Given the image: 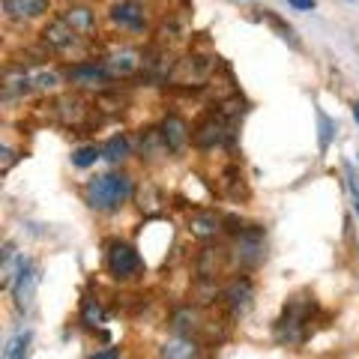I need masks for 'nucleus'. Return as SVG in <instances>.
<instances>
[{
  "instance_id": "obj_20",
  "label": "nucleus",
  "mask_w": 359,
  "mask_h": 359,
  "mask_svg": "<svg viewBox=\"0 0 359 359\" xmlns=\"http://www.w3.org/2000/svg\"><path fill=\"white\" fill-rule=\"evenodd\" d=\"M159 353L168 359H195V356H201V344H198V339H189V335H177V339L162 344Z\"/></svg>"
},
{
  "instance_id": "obj_11",
  "label": "nucleus",
  "mask_w": 359,
  "mask_h": 359,
  "mask_svg": "<svg viewBox=\"0 0 359 359\" xmlns=\"http://www.w3.org/2000/svg\"><path fill=\"white\" fill-rule=\"evenodd\" d=\"M78 42H81V33H78L63 15L48 21V25L42 27V45L48 51H72Z\"/></svg>"
},
{
  "instance_id": "obj_17",
  "label": "nucleus",
  "mask_w": 359,
  "mask_h": 359,
  "mask_svg": "<svg viewBox=\"0 0 359 359\" xmlns=\"http://www.w3.org/2000/svg\"><path fill=\"white\" fill-rule=\"evenodd\" d=\"M159 129H162V138H165V144H168V150L171 153H183L189 147V141H192L189 123L183 117H177V114H168Z\"/></svg>"
},
{
  "instance_id": "obj_7",
  "label": "nucleus",
  "mask_w": 359,
  "mask_h": 359,
  "mask_svg": "<svg viewBox=\"0 0 359 359\" xmlns=\"http://www.w3.org/2000/svg\"><path fill=\"white\" fill-rule=\"evenodd\" d=\"M231 138H233V123L224 120L219 111L207 114V117L192 129V141L198 144L201 150H212V147H219V144L231 141Z\"/></svg>"
},
{
  "instance_id": "obj_35",
  "label": "nucleus",
  "mask_w": 359,
  "mask_h": 359,
  "mask_svg": "<svg viewBox=\"0 0 359 359\" xmlns=\"http://www.w3.org/2000/svg\"><path fill=\"white\" fill-rule=\"evenodd\" d=\"M356 212H359V201H356Z\"/></svg>"
},
{
  "instance_id": "obj_16",
  "label": "nucleus",
  "mask_w": 359,
  "mask_h": 359,
  "mask_svg": "<svg viewBox=\"0 0 359 359\" xmlns=\"http://www.w3.org/2000/svg\"><path fill=\"white\" fill-rule=\"evenodd\" d=\"M222 228H224V219L216 216L212 210H198L189 216V233H192L195 240H204V243L216 240L222 233Z\"/></svg>"
},
{
  "instance_id": "obj_13",
  "label": "nucleus",
  "mask_w": 359,
  "mask_h": 359,
  "mask_svg": "<svg viewBox=\"0 0 359 359\" xmlns=\"http://www.w3.org/2000/svg\"><path fill=\"white\" fill-rule=\"evenodd\" d=\"M36 285H39V276H36V266H33L30 261H25V266L18 269V276L13 278V285H9V290H13V299L18 309H30L33 299H36Z\"/></svg>"
},
{
  "instance_id": "obj_19",
  "label": "nucleus",
  "mask_w": 359,
  "mask_h": 359,
  "mask_svg": "<svg viewBox=\"0 0 359 359\" xmlns=\"http://www.w3.org/2000/svg\"><path fill=\"white\" fill-rule=\"evenodd\" d=\"M135 198H138V207L144 216H159L162 207H165V195H162V189L150 183V180H144V183L138 186V192H135Z\"/></svg>"
},
{
  "instance_id": "obj_28",
  "label": "nucleus",
  "mask_w": 359,
  "mask_h": 359,
  "mask_svg": "<svg viewBox=\"0 0 359 359\" xmlns=\"http://www.w3.org/2000/svg\"><path fill=\"white\" fill-rule=\"evenodd\" d=\"M219 114L228 120V123H233V126H237V120H240V114H243V99H240V96L224 99V102L219 105Z\"/></svg>"
},
{
  "instance_id": "obj_3",
  "label": "nucleus",
  "mask_w": 359,
  "mask_h": 359,
  "mask_svg": "<svg viewBox=\"0 0 359 359\" xmlns=\"http://www.w3.org/2000/svg\"><path fill=\"white\" fill-rule=\"evenodd\" d=\"M231 257L237 261L243 269H257L266 261V240H264V228L249 224L240 233H233V249Z\"/></svg>"
},
{
  "instance_id": "obj_10",
  "label": "nucleus",
  "mask_w": 359,
  "mask_h": 359,
  "mask_svg": "<svg viewBox=\"0 0 359 359\" xmlns=\"http://www.w3.org/2000/svg\"><path fill=\"white\" fill-rule=\"evenodd\" d=\"M219 299L224 302V309H228L231 314H245L252 309V299H255V285L249 276H237L231 278L228 285L222 287Z\"/></svg>"
},
{
  "instance_id": "obj_1",
  "label": "nucleus",
  "mask_w": 359,
  "mask_h": 359,
  "mask_svg": "<svg viewBox=\"0 0 359 359\" xmlns=\"http://www.w3.org/2000/svg\"><path fill=\"white\" fill-rule=\"evenodd\" d=\"M132 177L123 174V171H111L102 177H93L84 189V198H87V207L96 210V212H114L120 210L126 201L132 198Z\"/></svg>"
},
{
  "instance_id": "obj_31",
  "label": "nucleus",
  "mask_w": 359,
  "mask_h": 359,
  "mask_svg": "<svg viewBox=\"0 0 359 359\" xmlns=\"http://www.w3.org/2000/svg\"><path fill=\"white\" fill-rule=\"evenodd\" d=\"M120 356V347H105V351H96L93 359H117Z\"/></svg>"
},
{
  "instance_id": "obj_26",
  "label": "nucleus",
  "mask_w": 359,
  "mask_h": 359,
  "mask_svg": "<svg viewBox=\"0 0 359 359\" xmlns=\"http://www.w3.org/2000/svg\"><path fill=\"white\" fill-rule=\"evenodd\" d=\"M27 78H30V93H33V90H54V87L60 84V75L57 72H45V69L27 72Z\"/></svg>"
},
{
  "instance_id": "obj_14",
  "label": "nucleus",
  "mask_w": 359,
  "mask_h": 359,
  "mask_svg": "<svg viewBox=\"0 0 359 359\" xmlns=\"http://www.w3.org/2000/svg\"><path fill=\"white\" fill-rule=\"evenodd\" d=\"M228 261H233L228 249H222V245H204L195 261L198 278H219L224 273V266H228Z\"/></svg>"
},
{
  "instance_id": "obj_29",
  "label": "nucleus",
  "mask_w": 359,
  "mask_h": 359,
  "mask_svg": "<svg viewBox=\"0 0 359 359\" xmlns=\"http://www.w3.org/2000/svg\"><path fill=\"white\" fill-rule=\"evenodd\" d=\"M224 189H231L233 198L243 192V177H240L237 168H228V171H224ZM243 195H245V192H243Z\"/></svg>"
},
{
  "instance_id": "obj_8",
  "label": "nucleus",
  "mask_w": 359,
  "mask_h": 359,
  "mask_svg": "<svg viewBox=\"0 0 359 359\" xmlns=\"http://www.w3.org/2000/svg\"><path fill=\"white\" fill-rule=\"evenodd\" d=\"M168 323H171V330L177 335H189V339L204 335L210 327L207 311H204V306H198V302H192V306H177L171 311V318H168Z\"/></svg>"
},
{
  "instance_id": "obj_30",
  "label": "nucleus",
  "mask_w": 359,
  "mask_h": 359,
  "mask_svg": "<svg viewBox=\"0 0 359 359\" xmlns=\"http://www.w3.org/2000/svg\"><path fill=\"white\" fill-rule=\"evenodd\" d=\"M15 159H18V156H15L13 150H9V147H4V165H0V171H4V174H6V171H9V168H13V165H15Z\"/></svg>"
},
{
  "instance_id": "obj_21",
  "label": "nucleus",
  "mask_w": 359,
  "mask_h": 359,
  "mask_svg": "<svg viewBox=\"0 0 359 359\" xmlns=\"http://www.w3.org/2000/svg\"><path fill=\"white\" fill-rule=\"evenodd\" d=\"M63 18L69 21V25L81 33V36H87V33L96 30V13L90 6H69V9H63Z\"/></svg>"
},
{
  "instance_id": "obj_2",
  "label": "nucleus",
  "mask_w": 359,
  "mask_h": 359,
  "mask_svg": "<svg viewBox=\"0 0 359 359\" xmlns=\"http://www.w3.org/2000/svg\"><path fill=\"white\" fill-rule=\"evenodd\" d=\"M314 309H318V306H314L311 297H294V299H290L285 306V314L276 323V341L287 344V347H297V344L306 341Z\"/></svg>"
},
{
  "instance_id": "obj_4",
  "label": "nucleus",
  "mask_w": 359,
  "mask_h": 359,
  "mask_svg": "<svg viewBox=\"0 0 359 359\" xmlns=\"http://www.w3.org/2000/svg\"><path fill=\"white\" fill-rule=\"evenodd\" d=\"M63 75L75 90H90V93H108L111 84L117 81L105 63H75L66 66Z\"/></svg>"
},
{
  "instance_id": "obj_25",
  "label": "nucleus",
  "mask_w": 359,
  "mask_h": 359,
  "mask_svg": "<svg viewBox=\"0 0 359 359\" xmlns=\"http://www.w3.org/2000/svg\"><path fill=\"white\" fill-rule=\"evenodd\" d=\"M102 159V147H96V144H87V147H78L72 153V165L75 168H90Z\"/></svg>"
},
{
  "instance_id": "obj_24",
  "label": "nucleus",
  "mask_w": 359,
  "mask_h": 359,
  "mask_svg": "<svg viewBox=\"0 0 359 359\" xmlns=\"http://www.w3.org/2000/svg\"><path fill=\"white\" fill-rule=\"evenodd\" d=\"M129 153H132L129 141L123 138V135H114V138H111V141L105 144V147H102V159L120 165V162H126V159H129Z\"/></svg>"
},
{
  "instance_id": "obj_23",
  "label": "nucleus",
  "mask_w": 359,
  "mask_h": 359,
  "mask_svg": "<svg viewBox=\"0 0 359 359\" xmlns=\"http://www.w3.org/2000/svg\"><path fill=\"white\" fill-rule=\"evenodd\" d=\"M81 323L87 330H96V327H102V323H105V309L99 306L93 297L81 299Z\"/></svg>"
},
{
  "instance_id": "obj_15",
  "label": "nucleus",
  "mask_w": 359,
  "mask_h": 359,
  "mask_svg": "<svg viewBox=\"0 0 359 359\" xmlns=\"http://www.w3.org/2000/svg\"><path fill=\"white\" fill-rule=\"evenodd\" d=\"M54 114H57V120L63 123V126L78 129V126H84V123H87L90 108H87V102L81 96L66 93V96H60L57 102H54Z\"/></svg>"
},
{
  "instance_id": "obj_33",
  "label": "nucleus",
  "mask_w": 359,
  "mask_h": 359,
  "mask_svg": "<svg viewBox=\"0 0 359 359\" xmlns=\"http://www.w3.org/2000/svg\"><path fill=\"white\" fill-rule=\"evenodd\" d=\"M347 180H351V189H353V201H359V177L353 171H347Z\"/></svg>"
},
{
  "instance_id": "obj_12",
  "label": "nucleus",
  "mask_w": 359,
  "mask_h": 359,
  "mask_svg": "<svg viewBox=\"0 0 359 359\" xmlns=\"http://www.w3.org/2000/svg\"><path fill=\"white\" fill-rule=\"evenodd\" d=\"M102 63L108 66L114 78H132V75H138L144 69V51H135V48H129V45H123V48L108 51L102 57Z\"/></svg>"
},
{
  "instance_id": "obj_32",
  "label": "nucleus",
  "mask_w": 359,
  "mask_h": 359,
  "mask_svg": "<svg viewBox=\"0 0 359 359\" xmlns=\"http://www.w3.org/2000/svg\"><path fill=\"white\" fill-rule=\"evenodd\" d=\"M287 4L294 9H314V6H318V0H287Z\"/></svg>"
},
{
  "instance_id": "obj_22",
  "label": "nucleus",
  "mask_w": 359,
  "mask_h": 359,
  "mask_svg": "<svg viewBox=\"0 0 359 359\" xmlns=\"http://www.w3.org/2000/svg\"><path fill=\"white\" fill-rule=\"evenodd\" d=\"M165 153H171V150H168V144L162 138V129L141 132V159L144 156H147V159H162Z\"/></svg>"
},
{
  "instance_id": "obj_9",
  "label": "nucleus",
  "mask_w": 359,
  "mask_h": 359,
  "mask_svg": "<svg viewBox=\"0 0 359 359\" xmlns=\"http://www.w3.org/2000/svg\"><path fill=\"white\" fill-rule=\"evenodd\" d=\"M108 18L114 21L120 30H129V33L147 30V9H144L138 0H117V4H111Z\"/></svg>"
},
{
  "instance_id": "obj_5",
  "label": "nucleus",
  "mask_w": 359,
  "mask_h": 359,
  "mask_svg": "<svg viewBox=\"0 0 359 359\" xmlns=\"http://www.w3.org/2000/svg\"><path fill=\"white\" fill-rule=\"evenodd\" d=\"M105 266L108 273L117 278V282H129L141 273V255L135 252V245L129 243H108V252H105Z\"/></svg>"
},
{
  "instance_id": "obj_6",
  "label": "nucleus",
  "mask_w": 359,
  "mask_h": 359,
  "mask_svg": "<svg viewBox=\"0 0 359 359\" xmlns=\"http://www.w3.org/2000/svg\"><path fill=\"white\" fill-rule=\"evenodd\" d=\"M216 57H207V54H189V57L177 60V66L171 69V81L174 84H186V87H201L216 69Z\"/></svg>"
},
{
  "instance_id": "obj_27",
  "label": "nucleus",
  "mask_w": 359,
  "mask_h": 359,
  "mask_svg": "<svg viewBox=\"0 0 359 359\" xmlns=\"http://www.w3.org/2000/svg\"><path fill=\"white\" fill-rule=\"evenodd\" d=\"M27 344H30V330H27V332H18L15 339L4 347V356H6V359H18V356H25V353H27Z\"/></svg>"
},
{
  "instance_id": "obj_18",
  "label": "nucleus",
  "mask_w": 359,
  "mask_h": 359,
  "mask_svg": "<svg viewBox=\"0 0 359 359\" xmlns=\"http://www.w3.org/2000/svg\"><path fill=\"white\" fill-rule=\"evenodd\" d=\"M51 0H4V13L13 21H33L48 13Z\"/></svg>"
},
{
  "instance_id": "obj_34",
  "label": "nucleus",
  "mask_w": 359,
  "mask_h": 359,
  "mask_svg": "<svg viewBox=\"0 0 359 359\" xmlns=\"http://www.w3.org/2000/svg\"><path fill=\"white\" fill-rule=\"evenodd\" d=\"M353 114H356V120H359V102H356V105H353Z\"/></svg>"
}]
</instances>
